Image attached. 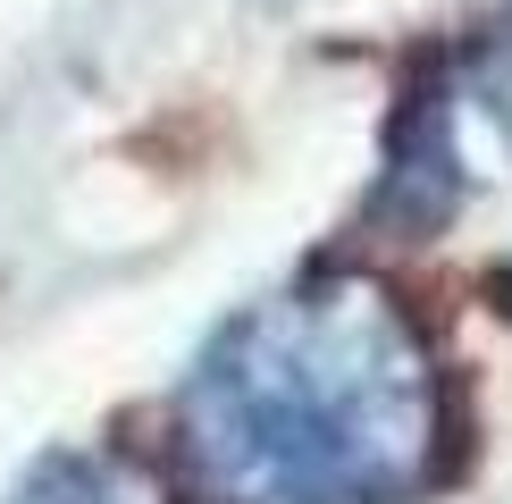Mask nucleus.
<instances>
[{"instance_id":"1","label":"nucleus","mask_w":512,"mask_h":504,"mask_svg":"<svg viewBox=\"0 0 512 504\" xmlns=\"http://www.w3.org/2000/svg\"><path fill=\"white\" fill-rule=\"evenodd\" d=\"M194 454L236 504H387L429 479V353L370 286L261 303L194 378Z\"/></svg>"},{"instance_id":"2","label":"nucleus","mask_w":512,"mask_h":504,"mask_svg":"<svg viewBox=\"0 0 512 504\" xmlns=\"http://www.w3.org/2000/svg\"><path fill=\"white\" fill-rule=\"evenodd\" d=\"M17 504H152L118 462H51Z\"/></svg>"},{"instance_id":"3","label":"nucleus","mask_w":512,"mask_h":504,"mask_svg":"<svg viewBox=\"0 0 512 504\" xmlns=\"http://www.w3.org/2000/svg\"><path fill=\"white\" fill-rule=\"evenodd\" d=\"M496 84H504V118H512V42H504V68H496Z\"/></svg>"}]
</instances>
